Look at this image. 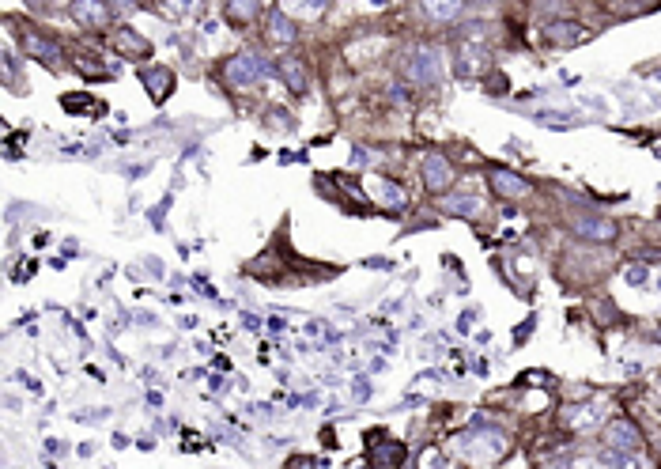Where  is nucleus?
<instances>
[{
	"label": "nucleus",
	"instance_id": "4468645a",
	"mask_svg": "<svg viewBox=\"0 0 661 469\" xmlns=\"http://www.w3.org/2000/svg\"><path fill=\"white\" fill-rule=\"evenodd\" d=\"M140 84H144V91L152 95L155 106H163L174 95V87H178V76L167 69V65H144L140 69Z\"/></svg>",
	"mask_w": 661,
	"mask_h": 469
},
{
	"label": "nucleus",
	"instance_id": "423d86ee",
	"mask_svg": "<svg viewBox=\"0 0 661 469\" xmlns=\"http://www.w3.org/2000/svg\"><path fill=\"white\" fill-rule=\"evenodd\" d=\"M420 178H424V190L431 197H439V193H450L458 171H454V163L442 156V152H424L420 156Z\"/></svg>",
	"mask_w": 661,
	"mask_h": 469
},
{
	"label": "nucleus",
	"instance_id": "39448f33",
	"mask_svg": "<svg viewBox=\"0 0 661 469\" xmlns=\"http://www.w3.org/2000/svg\"><path fill=\"white\" fill-rule=\"evenodd\" d=\"M492 69V57H488V46L484 42H473V38H461L454 46V72L461 80H484V72Z\"/></svg>",
	"mask_w": 661,
	"mask_h": 469
},
{
	"label": "nucleus",
	"instance_id": "20e7f679",
	"mask_svg": "<svg viewBox=\"0 0 661 469\" xmlns=\"http://www.w3.org/2000/svg\"><path fill=\"white\" fill-rule=\"evenodd\" d=\"M110 50L118 53V57H125V61H133V65H144V61H152V38L140 35L136 27H129V23H118L114 31H110Z\"/></svg>",
	"mask_w": 661,
	"mask_h": 469
},
{
	"label": "nucleus",
	"instance_id": "5701e85b",
	"mask_svg": "<svg viewBox=\"0 0 661 469\" xmlns=\"http://www.w3.org/2000/svg\"><path fill=\"white\" fill-rule=\"evenodd\" d=\"M446 212H454V216H469V212H476V193H454V197L446 201Z\"/></svg>",
	"mask_w": 661,
	"mask_h": 469
},
{
	"label": "nucleus",
	"instance_id": "7ed1b4c3",
	"mask_svg": "<svg viewBox=\"0 0 661 469\" xmlns=\"http://www.w3.org/2000/svg\"><path fill=\"white\" fill-rule=\"evenodd\" d=\"M643 447L646 435L631 417H616L605 424V451L620 454V458H635V454H643Z\"/></svg>",
	"mask_w": 661,
	"mask_h": 469
},
{
	"label": "nucleus",
	"instance_id": "ddd939ff",
	"mask_svg": "<svg viewBox=\"0 0 661 469\" xmlns=\"http://www.w3.org/2000/svg\"><path fill=\"white\" fill-rule=\"evenodd\" d=\"M367 462L378 469H390V466H401L405 462V447L390 439V435L382 432H371L367 435Z\"/></svg>",
	"mask_w": 661,
	"mask_h": 469
},
{
	"label": "nucleus",
	"instance_id": "dca6fc26",
	"mask_svg": "<svg viewBox=\"0 0 661 469\" xmlns=\"http://www.w3.org/2000/svg\"><path fill=\"white\" fill-rule=\"evenodd\" d=\"M23 50L31 53V57H38L46 69H61L65 65V50L53 38L38 35V31H23Z\"/></svg>",
	"mask_w": 661,
	"mask_h": 469
},
{
	"label": "nucleus",
	"instance_id": "f3484780",
	"mask_svg": "<svg viewBox=\"0 0 661 469\" xmlns=\"http://www.w3.org/2000/svg\"><path fill=\"white\" fill-rule=\"evenodd\" d=\"M544 38H548L552 46H563V50H567V46H575L582 38H590V31L578 27L571 16H560V19H548V23H544Z\"/></svg>",
	"mask_w": 661,
	"mask_h": 469
},
{
	"label": "nucleus",
	"instance_id": "b1692460",
	"mask_svg": "<svg viewBox=\"0 0 661 469\" xmlns=\"http://www.w3.org/2000/svg\"><path fill=\"white\" fill-rule=\"evenodd\" d=\"M537 4H541V16H552V19H560L563 8H567L563 0H537Z\"/></svg>",
	"mask_w": 661,
	"mask_h": 469
},
{
	"label": "nucleus",
	"instance_id": "4be33fe9",
	"mask_svg": "<svg viewBox=\"0 0 661 469\" xmlns=\"http://www.w3.org/2000/svg\"><path fill=\"white\" fill-rule=\"evenodd\" d=\"M193 8V0H155V12L163 19H182Z\"/></svg>",
	"mask_w": 661,
	"mask_h": 469
},
{
	"label": "nucleus",
	"instance_id": "f257e3e1",
	"mask_svg": "<svg viewBox=\"0 0 661 469\" xmlns=\"http://www.w3.org/2000/svg\"><path fill=\"white\" fill-rule=\"evenodd\" d=\"M401 76L408 84L435 87L442 80V53L435 46H412L401 57Z\"/></svg>",
	"mask_w": 661,
	"mask_h": 469
},
{
	"label": "nucleus",
	"instance_id": "6e6552de",
	"mask_svg": "<svg viewBox=\"0 0 661 469\" xmlns=\"http://www.w3.org/2000/svg\"><path fill=\"white\" fill-rule=\"evenodd\" d=\"M265 42H269L272 50L288 53L299 42V19L288 16L284 8H272L269 16H265Z\"/></svg>",
	"mask_w": 661,
	"mask_h": 469
},
{
	"label": "nucleus",
	"instance_id": "aec40b11",
	"mask_svg": "<svg viewBox=\"0 0 661 469\" xmlns=\"http://www.w3.org/2000/svg\"><path fill=\"white\" fill-rule=\"evenodd\" d=\"M280 8L288 16H303V19H318L329 8V0H280Z\"/></svg>",
	"mask_w": 661,
	"mask_h": 469
},
{
	"label": "nucleus",
	"instance_id": "9b49d317",
	"mask_svg": "<svg viewBox=\"0 0 661 469\" xmlns=\"http://www.w3.org/2000/svg\"><path fill=\"white\" fill-rule=\"evenodd\" d=\"M272 72L284 80V87H288L291 95H306L310 91V69H306L303 57H295V53H280V61L272 65Z\"/></svg>",
	"mask_w": 661,
	"mask_h": 469
},
{
	"label": "nucleus",
	"instance_id": "f03ea898",
	"mask_svg": "<svg viewBox=\"0 0 661 469\" xmlns=\"http://www.w3.org/2000/svg\"><path fill=\"white\" fill-rule=\"evenodd\" d=\"M68 16L87 35H110L114 31V4L110 0H72Z\"/></svg>",
	"mask_w": 661,
	"mask_h": 469
},
{
	"label": "nucleus",
	"instance_id": "0eeeda50",
	"mask_svg": "<svg viewBox=\"0 0 661 469\" xmlns=\"http://www.w3.org/2000/svg\"><path fill=\"white\" fill-rule=\"evenodd\" d=\"M265 65L257 61L254 53H235V57H227L223 61V69H220V76L227 80V87H238V91H250V87L265 76Z\"/></svg>",
	"mask_w": 661,
	"mask_h": 469
},
{
	"label": "nucleus",
	"instance_id": "412c9836",
	"mask_svg": "<svg viewBox=\"0 0 661 469\" xmlns=\"http://www.w3.org/2000/svg\"><path fill=\"white\" fill-rule=\"evenodd\" d=\"M378 193H382V209H390V212H405L408 209V193L397 186V182H378Z\"/></svg>",
	"mask_w": 661,
	"mask_h": 469
},
{
	"label": "nucleus",
	"instance_id": "1a4fd4ad",
	"mask_svg": "<svg viewBox=\"0 0 661 469\" xmlns=\"http://www.w3.org/2000/svg\"><path fill=\"white\" fill-rule=\"evenodd\" d=\"M488 186L503 201H526V197H533V182L522 178L518 171H510V167H492L488 171Z\"/></svg>",
	"mask_w": 661,
	"mask_h": 469
},
{
	"label": "nucleus",
	"instance_id": "9d476101",
	"mask_svg": "<svg viewBox=\"0 0 661 469\" xmlns=\"http://www.w3.org/2000/svg\"><path fill=\"white\" fill-rule=\"evenodd\" d=\"M560 424L567 428V432H594V428H601L605 424V409L601 405H594V401H582V405H567L560 413Z\"/></svg>",
	"mask_w": 661,
	"mask_h": 469
},
{
	"label": "nucleus",
	"instance_id": "f8f14e48",
	"mask_svg": "<svg viewBox=\"0 0 661 469\" xmlns=\"http://www.w3.org/2000/svg\"><path fill=\"white\" fill-rule=\"evenodd\" d=\"M571 231H575L578 239H586V243H616L620 239V227H616V220H609V216H578V220H571Z\"/></svg>",
	"mask_w": 661,
	"mask_h": 469
},
{
	"label": "nucleus",
	"instance_id": "6ab92c4d",
	"mask_svg": "<svg viewBox=\"0 0 661 469\" xmlns=\"http://www.w3.org/2000/svg\"><path fill=\"white\" fill-rule=\"evenodd\" d=\"M469 0H416V8L435 23H458Z\"/></svg>",
	"mask_w": 661,
	"mask_h": 469
},
{
	"label": "nucleus",
	"instance_id": "a211bd4d",
	"mask_svg": "<svg viewBox=\"0 0 661 469\" xmlns=\"http://www.w3.org/2000/svg\"><path fill=\"white\" fill-rule=\"evenodd\" d=\"M68 61L76 65V69L84 72L87 80H114L110 76V65H102L99 53L95 50H80V46H68Z\"/></svg>",
	"mask_w": 661,
	"mask_h": 469
},
{
	"label": "nucleus",
	"instance_id": "2eb2a0df",
	"mask_svg": "<svg viewBox=\"0 0 661 469\" xmlns=\"http://www.w3.org/2000/svg\"><path fill=\"white\" fill-rule=\"evenodd\" d=\"M261 16H265V4L261 0H223V23L235 27V31L254 27Z\"/></svg>",
	"mask_w": 661,
	"mask_h": 469
},
{
	"label": "nucleus",
	"instance_id": "393cba45",
	"mask_svg": "<svg viewBox=\"0 0 661 469\" xmlns=\"http://www.w3.org/2000/svg\"><path fill=\"white\" fill-rule=\"evenodd\" d=\"M658 390H661V375H658Z\"/></svg>",
	"mask_w": 661,
	"mask_h": 469
}]
</instances>
